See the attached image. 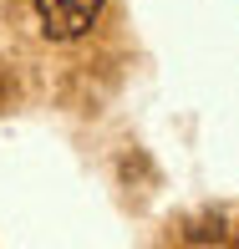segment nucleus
Instances as JSON below:
<instances>
[{
    "label": "nucleus",
    "instance_id": "1",
    "mask_svg": "<svg viewBox=\"0 0 239 249\" xmlns=\"http://www.w3.org/2000/svg\"><path fill=\"white\" fill-rule=\"evenodd\" d=\"M102 5L107 0H36V16H41V31L51 41H76L97 26Z\"/></svg>",
    "mask_w": 239,
    "mask_h": 249
}]
</instances>
